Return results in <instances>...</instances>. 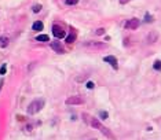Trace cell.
<instances>
[{
    "mask_svg": "<svg viewBox=\"0 0 161 140\" xmlns=\"http://www.w3.org/2000/svg\"><path fill=\"white\" fill-rule=\"evenodd\" d=\"M145 21H146V22H152V21H153V17H152V15H149V14H146Z\"/></svg>",
    "mask_w": 161,
    "mask_h": 140,
    "instance_id": "ac0fdd59",
    "label": "cell"
},
{
    "mask_svg": "<svg viewBox=\"0 0 161 140\" xmlns=\"http://www.w3.org/2000/svg\"><path fill=\"white\" fill-rule=\"evenodd\" d=\"M51 48H52L55 52H58V54H63V52H65L63 47H62L58 41H52V43H51Z\"/></svg>",
    "mask_w": 161,
    "mask_h": 140,
    "instance_id": "52a82bcc",
    "label": "cell"
},
{
    "mask_svg": "<svg viewBox=\"0 0 161 140\" xmlns=\"http://www.w3.org/2000/svg\"><path fill=\"white\" fill-rule=\"evenodd\" d=\"M40 10H41V6H40V4H36V6L33 7V12H39Z\"/></svg>",
    "mask_w": 161,
    "mask_h": 140,
    "instance_id": "2e32d148",
    "label": "cell"
},
{
    "mask_svg": "<svg viewBox=\"0 0 161 140\" xmlns=\"http://www.w3.org/2000/svg\"><path fill=\"white\" fill-rule=\"evenodd\" d=\"M103 61H105V62H107V63H110L112 66H113V69H114V70L119 69V65H117L119 62H117V58H116V56H112V55H109V56H105V58H103Z\"/></svg>",
    "mask_w": 161,
    "mask_h": 140,
    "instance_id": "8992f818",
    "label": "cell"
},
{
    "mask_svg": "<svg viewBox=\"0 0 161 140\" xmlns=\"http://www.w3.org/2000/svg\"><path fill=\"white\" fill-rule=\"evenodd\" d=\"M8 43H10V38L7 36H2V37H0V47H2V48H6L8 45Z\"/></svg>",
    "mask_w": 161,
    "mask_h": 140,
    "instance_id": "ba28073f",
    "label": "cell"
},
{
    "mask_svg": "<svg viewBox=\"0 0 161 140\" xmlns=\"http://www.w3.org/2000/svg\"><path fill=\"white\" fill-rule=\"evenodd\" d=\"M52 33H54V36H55L57 38H62V37H65V35H66V32L63 30L59 25H54L52 26Z\"/></svg>",
    "mask_w": 161,
    "mask_h": 140,
    "instance_id": "5b68a950",
    "label": "cell"
},
{
    "mask_svg": "<svg viewBox=\"0 0 161 140\" xmlns=\"http://www.w3.org/2000/svg\"><path fill=\"white\" fill-rule=\"evenodd\" d=\"M44 104H46V99H36V100H33V102L28 106V114H37L40 110L44 107Z\"/></svg>",
    "mask_w": 161,
    "mask_h": 140,
    "instance_id": "7a4b0ae2",
    "label": "cell"
},
{
    "mask_svg": "<svg viewBox=\"0 0 161 140\" xmlns=\"http://www.w3.org/2000/svg\"><path fill=\"white\" fill-rule=\"evenodd\" d=\"M140 25V21L138 18H132V19H128V21L125 22V29H131V30H135V29H138Z\"/></svg>",
    "mask_w": 161,
    "mask_h": 140,
    "instance_id": "277c9868",
    "label": "cell"
},
{
    "mask_svg": "<svg viewBox=\"0 0 161 140\" xmlns=\"http://www.w3.org/2000/svg\"><path fill=\"white\" fill-rule=\"evenodd\" d=\"M94 83H92V81H88V83H87L85 84V86H87V88H88V89H92V88H94Z\"/></svg>",
    "mask_w": 161,
    "mask_h": 140,
    "instance_id": "e0dca14e",
    "label": "cell"
},
{
    "mask_svg": "<svg viewBox=\"0 0 161 140\" xmlns=\"http://www.w3.org/2000/svg\"><path fill=\"white\" fill-rule=\"evenodd\" d=\"M88 118H90V124H91V126H92V128L98 129V131H99L101 133H103L107 139H110V140H116V136H114L113 133H112V131H110V129H107V128L105 126V125L99 121L98 118H94V117H91V115H88Z\"/></svg>",
    "mask_w": 161,
    "mask_h": 140,
    "instance_id": "6da1fadb",
    "label": "cell"
},
{
    "mask_svg": "<svg viewBox=\"0 0 161 140\" xmlns=\"http://www.w3.org/2000/svg\"><path fill=\"white\" fill-rule=\"evenodd\" d=\"M79 3V0H66V4L67 6H75V4Z\"/></svg>",
    "mask_w": 161,
    "mask_h": 140,
    "instance_id": "5bb4252c",
    "label": "cell"
},
{
    "mask_svg": "<svg viewBox=\"0 0 161 140\" xmlns=\"http://www.w3.org/2000/svg\"><path fill=\"white\" fill-rule=\"evenodd\" d=\"M43 26H44V25H43V22L41 21H36L35 23H33V30H36V32H40V30H43Z\"/></svg>",
    "mask_w": 161,
    "mask_h": 140,
    "instance_id": "9c48e42d",
    "label": "cell"
},
{
    "mask_svg": "<svg viewBox=\"0 0 161 140\" xmlns=\"http://www.w3.org/2000/svg\"><path fill=\"white\" fill-rule=\"evenodd\" d=\"M6 70H7V65H3L2 69H0V74H6Z\"/></svg>",
    "mask_w": 161,
    "mask_h": 140,
    "instance_id": "d6986e66",
    "label": "cell"
},
{
    "mask_svg": "<svg viewBox=\"0 0 161 140\" xmlns=\"http://www.w3.org/2000/svg\"><path fill=\"white\" fill-rule=\"evenodd\" d=\"M153 67H154L156 70H161V61H156L154 65H153Z\"/></svg>",
    "mask_w": 161,
    "mask_h": 140,
    "instance_id": "4fadbf2b",
    "label": "cell"
},
{
    "mask_svg": "<svg viewBox=\"0 0 161 140\" xmlns=\"http://www.w3.org/2000/svg\"><path fill=\"white\" fill-rule=\"evenodd\" d=\"M157 38H158L157 32H152V33L149 35V37H147V41H149V43H154V41H157Z\"/></svg>",
    "mask_w": 161,
    "mask_h": 140,
    "instance_id": "30bf717a",
    "label": "cell"
},
{
    "mask_svg": "<svg viewBox=\"0 0 161 140\" xmlns=\"http://www.w3.org/2000/svg\"><path fill=\"white\" fill-rule=\"evenodd\" d=\"M103 33H105V29L103 28H99V29H96V30H95V35H98V36L103 35Z\"/></svg>",
    "mask_w": 161,
    "mask_h": 140,
    "instance_id": "9a60e30c",
    "label": "cell"
},
{
    "mask_svg": "<svg viewBox=\"0 0 161 140\" xmlns=\"http://www.w3.org/2000/svg\"><path fill=\"white\" fill-rule=\"evenodd\" d=\"M84 103V98H81L80 95H73L66 99V104H83Z\"/></svg>",
    "mask_w": 161,
    "mask_h": 140,
    "instance_id": "3957f363",
    "label": "cell"
},
{
    "mask_svg": "<svg viewBox=\"0 0 161 140\" xmlns=\"http://www.w3.org/2000/svg\"><path fill=\"white\" fill-rule=\"evenodd\" d=\"M75 40H76V35H70V36H67V37L65 38V41L69 43V44H70V43H73Z\"/></svg>",
    "mask_w": 161,
    "mask_h": 140,
    "instance_id": "7c38bea8",
    "label": "cell"
},
{
    "mask_svg": "<svg viewBox=\"0 0 161 140\" xmlns=\"http://www.w3.org/2000/svg\"><path fill=\"white\" fill-rule=\"evenodd\" d=\"M36 40H37V41H43V43H46V41L50 40V37H48L47 35H40V36H37V37H36Z\"/></svg>",
    "mask_w": 161,
    "mask_h": 140,
    "instance_id": "8fae6325",
    "label": "cell"
},
{
    "mask_svg": "<svg viewBox=\"0 0 161 140\" xmlns=\"http://www.w3.org/2000/svg\"><path fill=\"white\" fill-rule=\"evenodd\" d=\"M101 115H102V118H107V113H105V111H103V113H102Z\"/></svg>",
    "mask_w": 161,
    "mask_h": 140,
    "instance_id": "44dd1931",
    "label": "cell"
},
{
    "mask_svg": "<svg viewBox=\"0 0 161 140\" xmlns=\"http://www.w3.org/2000/svg\"><path fill=\"white\" fill-rule=\"evenodd\" d=\"M128 2H131V0H120V4H127Z\"/></svg>",
    "mask_w": 161,
    "mask_h": 140,
    "instance_id": "ffe728a7",
    "label": "cell"
}]
</instances>
